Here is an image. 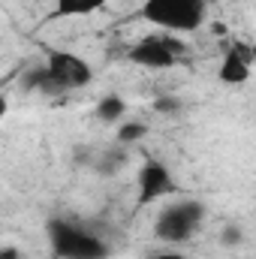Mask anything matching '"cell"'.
Masks as SVG:
<instances>
[{"mask_svg":"<svg viewBox=\"0 0 256 259\" xmlns=\"http://www.w3.org/2000/svg\"><path fill=\"white\" fill-rule=\"evenodd\" d=\"M205 0H145L142 3V18L160 30H175V33H193L205 21Z\"/></svg>","mask_w":256,"mask_h":259,"instance_id":"6da1fadb","label":"cell"},{"mask_svg":"<svg viewBox=\"0 0 256 259\" xmlns=\"http://www.w3.org/2000/svg\"><path fill=\"white\" fill-rule=\"evenodd\" d=\"M49 241L55 247L58 259H106L109 256V244L103 238H97L94 232L72 226L64 220H52L49 223Z\"/></svg>","mask_w":256,"mask_h":259,"instance_id":"7a4b0ae2","label":"cell"},{"mask_svg":"<svg viewBox=\"0 0 256 259\" xmlns=\"http://www.w3.org/2000/svg\"><path fill=\"white\" fill-rule=\"evenodd\" d=\"M91 66L84 58L72 55V52H61V49H49L46 55V66L39 72L30 75L33 84H46V88H61V91H69V88H84L91 81Z\"/></svg>","mask_w":256,"mask_h":259,"instance_id":"3957f363","label":"cell"},{"mask_svg":"<svg viewBox=\"0 0 256 259\" xmlns=\"http://www.w3.org/2000/svg\"><path fill=\"white\" fill-rule=\"evenodd\" d=\"M202 217H205V208L199 202H175V205H169L160 214V220H157V238L169 241V244H181V241H187L196 232V226L202 223Z\"/></svg>","mask_w":256,"mask_h":259,"instance_id":"277c9868","label":"cell"},{"mask_svg":"<svg viewBox=\"0 0 256 259\" xmlns=\"http://www.w3.org/2000/svg\"><path fill=\"white\" fill-rule=\"evenodd\" d=\"M181 52H184V42L181 39L160 33V36H148V39L136 42L130 49L127 58L136 66H145V69H169V66L178 64Z\"/></svg>","mask_w":256,"mask_h":259,"instance_id":"5b68a950","label":"cell"},{"mask_svg":"<svg viewBox=\"0 0 256 259\" xmlns=\"http://www.w3.org/2000/svg\"><path fill=\"white\" fill-rule=\"evenodd\" d=\"M136 205L139 208H145V205H151V202H157V199H163V196H175L178 193V187H175V181H172V172L160 163V160H148L142 169H139V181H136Z\"/></svg>","mask_w":256,"mask_h":259,"instance_id":"8992f818","label":"cell"},{"mask_svg":"<svg viewBox=\"0 0 256 259\" xmlns=\"http://www.w3.org/2000/svg\"><path fill=\"white\" fill-rule=\"evenodd\" d=\"M250 69H253V46L235 42V46H229V52L223 55V61L217 66V78L223 84L235 88V84H244L250 78Z\"/></svg>","mask_w":256,"mask_h":259,"instance_id":"52a82bcc","label":"cell"},{"mask_svg":"<svg viewBox=\"0 0 256 259\" xmlns=\"http://www.w3.org/2000/svg\"><path fill=\"white\" fill-rule=\"evenodd\" d=\"M109 0H55V15L58 18H78V15H94L106 6Z\"/></svg>","mask_w":256,"mask_h":259,"instance_id":"ba28073f","label":"cell"},{"mask_svg":"<svg viewBox=\"0 0 256 259\" xmlns=\"http://www.w3.org/2000/svg\"><path fill=\"white\" fill-rule=\"evenodd\" d=\"M97 115H100L106 124H121V121H124V115H127V103H124L118 94H109V97H103V100H100Z\"/></svg>","mask_w":256,"mask_h":259,"instance_id":"9c48e42d","label":"cell"},{"mask_svg":"<svg viewBox=\"0 0 256 259\" xmlns=\"http://www.w3.org/2000/svg\"><path fill=\"white\" fill-rule=\"evenodd\" d=\"M142 136H145V127L136 124V121H127V124H121V130H118V142H139Z\"/></svg>","mask_w":256,"mask_h":259,"instance_id":"30bf717a","label":"cell"},{"mask_svg":"<svg viewBox=\"0 0 256 259\" xmlns=\"http://www.w3.org/2000/svg\"><path fill=\"white\" fill-rule=\"evenodd\" d=\"M223 241H226V244H238V241H241V232H238V229H226V232H223Z\"/></svg>","mask_w":256,"mask_h":259,"instance_id":"8fae6325","label":"cell"},{"mask_svg":"<svg viewBox=\"0 0 256 259\" xmlns=\"http://www.w3.org/2000/svg\"><path fill=\"white\" fill-rule=\"evenodd\" d=\"M0 259H18V250L15 247H3L0 250Z\"/></svg>","mask_w":256,"mask_h":259,"instance_id":"7c38bea8","label":"cell"},{"mask_svg":"<svg viewBox=\"0 0 256 259\" xmlns=\"http://www.w3.org/2000/svg\"><path fill=\"white\" fill-rule=\"evenodd\" d=\"M157 109H160V112H169V109H175V100H160Z\"/></svg>","mask_w":256,"mask_h":259,"instance_id":"4fadbf2b","label":"cell"},{"mask_svg":"<svg viewBox=\"0 0 256 259\" xmlns=\"http://www.w3.org/2000/svg\"><path fill=\"white\" fill-rule=\"evenodd\" d=\"M154 259H187V256H184V253H169V250H166V253H157Z\"/></svg>","mask_w":256,"mask_h":259,"instance_id":"5bb4252c","label":"cell"},{"mask_svg":"<svg viewBox=\"0 0 256 259\" xmlns=\"http://www.w3.org/2000/svg\"><path fill=\"white\" fill-rule=\"evenodd\" d=\"M253 66H256V46H253Z\"/></svg>","mask_w":256,"mask_h":259,"instance_id":"9a60e30c","label":"cell"}]
</instances>
